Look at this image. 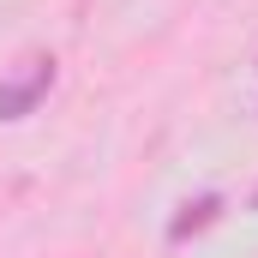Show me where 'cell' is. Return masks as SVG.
I'll return each instance as SVG.
<instances>
[{"label": "cell", "instance_id": "obj_1", "mask_svg": "<svg viewBox=\"0 0 258 258\" xmlns=\"http://www.w3.org/2000/svg\"><path fill=\"white\" fill-rule=\"evenodd\" d=\"M54 90V60L48 54H36V60H24L18 78H0V120H24V114H36V102Z\"/></svg>", "mask_w": 258, "mask_h": 258}, {"label": "cell", "instance_id": "obj_2", "mask_svg": "<svg viewBox=\"0 0 258 258\" xmlns=\"http://www.w3.org/2000/svg\"><path fill=\"white\" fill-rule=\"evenodd\" d=\"M216 216H222V198H216V192H204V198H192V204H180V216L168 222V240H174V246H180V240H192V234H204Z\"/></svg>", "mask_w": 258, "mask_h": 258}, {"label": "cell", "instance_id": "obj_3", "mask_svg": "<svg viewBox=\"0 0 258 258\" xmlns=\"http://www.w3.org/2000/svg\"><path fill=\"white\" fill-rule=\"evenodd\" d=\"M252 210H258V186H252Z\"/></svg>", "mask_w": 258, "mask_h": 258}]
</instances>
